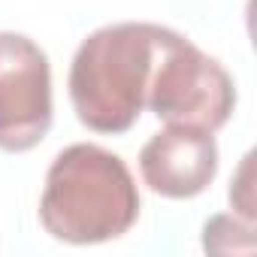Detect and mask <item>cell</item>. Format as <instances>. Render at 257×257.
I'll list each match as a JSON object with an SVG mask.
<instances>
[{
    "label": "cell",
    "instance_id": "6da1fadb",
    "mask_svg": "<svg viewBox=\"0 0 257 257\" xmlns=\"http://www.w3.org/2000/svg\"><path fill=\"white\" fill-rule=\"evenodd\" d=\"M140 206L137 182L118 155L94 143H76L46 173L40 224L58 242L100 245L131 233Z\"/></svg>",
    "mask_w": 257,
    "mask_h": 257
},
{
    "label": "cell",
    "instance_id": "7a4b0ae2",
    "mask_svg": "<svg viewBox=\"0 0 257 257\" xmlns=\"http://www.w3.org/2000/svg\"><path fill=\"white\" fill-rule=\"evenodd\" d=\"M164 28L152 22H118L82 40L70 64V103L94 134L121 137L140 121L152 85Z\"/></svg>",
    "mask_w": 257,
    "mask_h": 257
},
{
    "label": "cell",
    "instance_id": "3957f363",
    "mask_svg": "<svg viewBox=\"0 0 257 257\" xmlns=\"http://www.w3.org/2000/svg\"><path fill=\"white\" fill-rule=\"evenodd\" d=\"M146 106L164 124L215 134L236 109V82L212 55L164 28Z\"/></svg>",
    "mask_w": 257,
    "mask_h": 257
},
{
    "label": "cell",
    "instance_id": "277c9868",
    "mask_svg": "<svg viewBox=\"0 0 257 257\" xmlns=\"http://www.w3.org/2000/svg\"><path fill=\"white\" fill-rule=\"evenodd\" d=\"M52 131V67L25 34L0 31V152L25 155Z\"/></svg>",
    "mask_w": 257,
    "mask_h": 257
},
{
    "label": "cell",
    "instance_id": "5b68a950",
    "mask_svg": "<svg viewBox=\"0 0 257 257\" xmlns=\"http://www.w3.org/2000/svg\"><path fill=\"white\" fill-rule=\"evenodd\" d=\"M140 176L167 200H194L218 176L215 134L167 124L140 149Z\"/></svg>",
    "mask_w": 257,
    "mask_h": 257
},
{
    "label": "cell",
    "instance_id": "8992f818",
    "mask_svg": "<svg viewBox=\"0 0 257 257\" xmlns=\"http://www.w3.org/2000/svg\"><path fill=\"white\" fill-rule=\"evenodd\" d=\"M254 245V221L242 215H212L203 224V248L209 254H251Z\"/></svg>",
    "mask_w": 257,
    "mask_h": 257
},
{
    "label": "cell",
    "instance_id": "52a82bcc",
    "mask_svg": "<svg viewBox=\"0 0 257 257\" xmlns=\"http://www.w3.org/2000/svg\"><path fill=\"white\" fill-rule=\"evenodd\" d=\"M230 203L236 209V215H242L245 221H254V188H251V155L242 158L236 176L230 179Z\"/></svg>",
    "mask_w": 257,
    "mask_h": 257
}]
</instances>
